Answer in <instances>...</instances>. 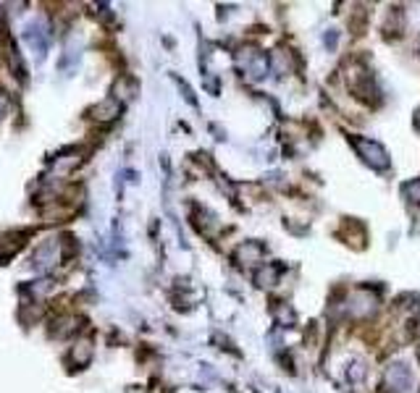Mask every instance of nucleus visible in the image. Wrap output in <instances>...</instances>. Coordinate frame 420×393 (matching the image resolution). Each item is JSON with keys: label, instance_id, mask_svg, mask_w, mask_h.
Returning <instances> with one entry per match:
<instances>
[{"label": "nucleus", "instance_id": "f257e3e1", "mask_svg": "<svg viewBox=\"0 0 420 393\" xmlns=\"http://www.w3.org/2000/svg\"><path fill=\"white\" fill-rule=\"evenodd\" d=\"M412 388V373L407 365L402 362H394V365L386 367L383 373V391L386 393H407Z\"/></svg>", "mask_w": 420, "mask_h": 393}, {"label": "nucleus", "instance_id": "f03ea898", "mask_svg": "<svg viewBox=\"0 0 420 393\" xmlns=\"http://www.w3.org/2000/svg\"><path fill=\"white\" fill-rule=\"evenodd\" d=\"M355 150L360 152L365 165H371V168H376V171L389 168V155H386V150H383L378 142H373V139H355Z\"/></svg>", "mask_w": 420, "mask_h": 393}, {"label": "nucleus", "instance_id": "7ed1b4c3", "mask_svg": "<svg viewBox=\"0 0 420 393\" xmlns=\"http://www.w3.org/2000/svg\"><path fill=\"white\" fill-rule=\"evenodd\" d=\"M376 304H378V296L373 291H368V289H360L357 294L349 296V302H347V310L352 318H368V315H373L376 312Z\"/></svg>", "mask_w": 420, "mask_h": 393}, {"label": "nucleus", "instance_id": "20e7f679", "mask_svg": "<svg viewBox=\"0 0 420 393\" xmlns=\"http://www.w3.org/2000/svg\"><path fill=\"white\" fill-rule=\"evenodd\" d=\"M404 194H407V200L410 202H420V179L404 183Z\"/></svg>", "mask_w": 420, "mask_h": 393}, {"label": "nucleus", "instance_id": "39448f33", "mask_svg": "<svg viewBox=\"0 0 420 393\" xmlns=\"http://www.w3.org/2000/svg\"><path fill=\"white\" fill-rule=\"evenodd\" d=\"M418 126H420V110H418Z\"/></svg>", "mask_w": 420, "mask_h": 393}, {"label": "nucleus", "instance_id": "423d86ee", "mask_svg": "<svg viewBox=\"0 0 420 393\" xmlns=\"http://www.w3.org/2000/svg\"><path fill=\"white\" fill-rule=\"evenodd\" d=\"M418 357H420V351H418Z\"/></svg>", "mask_w": 420, "mask_h": 393}]
</instances>
